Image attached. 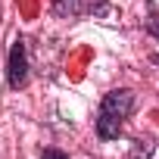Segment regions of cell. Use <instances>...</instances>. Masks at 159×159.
<instances>
[{"mask_svg": "<svg viewBox=\"0 0 159 159\" xmlns=\"http://www.w3.org/2000/svg\"><path fill=\"white\" fill-rule=\"evenodd\" d=\"M91 13H100L103 19H112V16H116V10L106 3V0H94V3H91Z\"/></svg>", "mask_w": 159, "mask_h": 159, "instance_id": "obj_5", "label": "cell"}, {"mask_svg": "<svg viewBox=\"0 0 159 159\" xmlns=\"http://www.w3.org/2000/svg\"><path fill=\"white\" fill-rule=\"evenodd\" d=\"M41 159H69L62 150H56V147H44L41 150Z\"/></svg>", "mask_w": 159, "mask_h": 159, "instance_id": "obj_7", "label": "cell"}, {"mask_svg": "<svg viewBox=\"0 0 159 159\" xmlns=\"http://www.w3.org/2000/svg\"><path fill=\"white\" fill-rule=\"evenodd\" d=\"M150 62H153V66H159V53H150Z\"/></svg>", "mask_w": 159, "mask_h": 159, "instance_id": "obj_8", "label": "cell"}, {"mask_svg": "<svg viewBox=\"0 0 159 159\" xmlns=\"http://www.w3.org/2000/svg\"><path fill=\"white\" fill-rule=\"evenodd\" d=\"M150 153H153V137H137V140H134V153H131V159H140V156L147 159Z\"/></svg>", "mask_w": 159, "mask_h": 159, "instance_id": "obj_4", "label": "cell"}, {"mask_svg": "<svg viewBox=\"0 0 159 159\" xmlns=\"http://www.w3.org/2000/svg\"><path fill=\"white\" fill-rule=\"evenodd\" d=\"M147 31L159 41V13H156V10H153V13H150V19H147Z\"/></svg>", "mask_w": 159, "mask_h": 159, "instance_id": "obj_6", "label": "cell"}, {"mask_svg": "<svg viewBox=\"0 0 159 159\" xmlns=\"http://www.w3.org/2000/svg\"><path fill=\"white\" fill-rule=\"evenodd\" d=\"M131 112H134V91H128V88L109 91L100 100V109H97V122H94L97 137L100 140H116Z\"/></svg>", "mask_w": 159, "mask_h": 159, "instance_id": "obj_1", "label": "cell"}, {"mask_svg": "<svg viewBox=\"0 0 159 159\" xmlns=\"http://www.w3.org/2000/svg\"><path fill=\"white\" fill-rule=\"evenodd\" d=\"M7 84L13 91L25 88L28 84V50H25V41L16 38L13 47H10V59H7Z\"/></svg>", "mask_w": 159, "mask_h": 159, "instance_id": "obj_2", "label": "cell"}, {"mask_svg": "<svg viewBox=\"0 0 159 159\" xmlns=\"http://www.w3.org/2000/svg\"><path fill=\"white\" fill-rule=\"evenodd\" d=\"M50 7L59 19H75L81 13V0H50Z\"/></svg>", "mask_w": 159, "mask_h": 159, "instance_id": "obj_3", "label": "cell"}]
</instances>
